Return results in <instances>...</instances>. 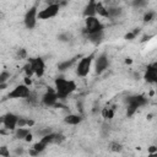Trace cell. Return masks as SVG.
<instances>
[{"mask_svg": "<svg viewBox=\"0 0 157 157\" xmlns=\"http://www.w3.org/2000/svg\"><path fill=\"white\" fill-rule=\"evenodd\" d=\"M77 88V85L74 80H67L64 76H58L54 80V91L60 99H66L69 96H71Z\"/></svg>", "mask_w": 157, "mask_h": 157, "instance_id": "obj_1", "label": "cell"}, {"mask_svg": "<svg viewBox=\"0 0 157 157\" xmlns=\"http://www.w3.org/2000/svg\"><path fill=\"white\" fill-rule=\"evenodd\" d=\"M94 58H96V52H92V53L86 54V55L80 58V60L76 64V75L78 77L88 76V74H90V71L92 69Z\"/></svg>", "mask_w": 157, "mask_h": 157, "instance_id": "obj_2", "label": "cell"}, {"mask_svg": "<svg viewBox=\"0 0 157 157\" xmlns=\"http://www.w3.org/2000/svg\"><path fill=\"white\" fill-rule=\"evenodd\" d=\"M125 102H126V117H132L139 108L147 104L148 98L144 94H134V96H129L125 99Z\"/></svg>", "mask_w": 157, "mask_h": 157, "instance_id": "obj_3", "label": "cell"}, {"mask_svg": "<svg viewBox=\"0 0 157 157\" xmlns=\"http://www.w3.org/2000/svg\"><path fill=\"white\" fill-rule=\"evenodd\" d=\"M104 31V25L102 23V21L97 17H86L85 18V27H83V33L86 36L88 34H93L97 32H102Z\"/></svg>", "mask_w": 157, "mask_h": 157, "instance_id": "obj_4", "label": "cell"}, {"mask_svg": "<svg viewBox=\"0 0 157 157\" xmlns=\"http://www.w3.org/2000/svg\"><path fill=\"white\" fill-rule=\"evenodd\" d=\"M38 4L36 2L34 5H32L23 16V25L27 29H33L37 26V21H38Z\"/></svg>", "mask_w": 157, "mask_h": 157, "instance_id": "obj_5", "label": "cell"}, {"mask_svg": "<svg viewBox=\"0 0 157 157\" xmlns=\"http://www.w3.org/2000/svg\"><path fill=\"white\" fill-rule=\"evenodd\" d=\"M60 11V4L58 1L49 2L44 9L38 11V20H50L58 16Z\"/></svg>", "mask_w": 157, "mask_h": 157, "instance_id": "obj_6", "label": "cell"}, {"mask_svg": "<svg viewBox=\"0 0 157 157\" xmlns=\"http://www.w3.org/2000/svg\"><path fill=\"white\" fill-rule=\"evenodd\" d=\"M31 93H32L31 87H27L26 85L21 83V85H17L15 88H12L7 93V98L9 99H26L29 97Z\"/></svg>", "mask_w": 157, "mask_h": 157, "instance_id": "obj_7", "label": "cell"}, {"mask_svg": "<svg viewBox=\"0 0 157 157\" xmlns=\"http://www.w3.org/2000/svg\"><path fill=\"white\" fill-rule=\"evenodd\" d=\"M33 75H36L37 77H43L45 74V61L42 56H34V58H28V61Z\"/></svg>", "mask_w": 157, "mask_h": 157, "instance_id": "obj_8", "label": "cell"}, {"mask_svg": "<svg viewBox=\"0 0 157 157\" xmlns=\"http://www.w3.org/2000/svg\"><path fill=\"white\" fill-rule=\"evenodd\" d=\"M93 65H94V72L97 75H102L108 67H109V58L105 52L98 54L96 58H94V61H93Z\"/></svg>", "mask_w": 157, "mask_h": 157, "instance_id": "obj_9", "label": "cell"}, {"mask_svg": "<svg viewBox=\"0 0 157 157\" xmlns=\"http://www.w3.org/2000/svg\"><path fill=\"white\" fill-rule=\"evenodd\" d=\"M40 102L45 107H55L59 102V98L54 91V88H48L43 94H42V98H40Z\"/></svg>", "mask_w": 157, "mask_h": 157, "instance_id": "obj_10", "label": "cell"}, {"mask_svg": "<svg viewBox=\"0 0 157 157\" xmlns=\"http://www.w3.org/2000/svg\"><path fill=\"white\" fill-rule=\"evenodd\" d=\"M17 120L18 115L12 112H9L2 115V126L9 131H15L17 128Z\"/></svg>", "mask_w": 157, "mask_h": 157, "instance_id": "obj_11", "label": "cell"}, {"mask_svg": "<svg viewBox=\"0 0 157 157\" xmlns=\"http://www.w3.org/2000/svg\"><path fill=\"white\" fill-rule=\"evenodd\" d=\"M144 78L147 83H151V85H155L157 82V64L156 63L147 65L145 74H144Z\"/></svg>", "mask_w": 157, "mask_h": 157, "instance_id": "obj_12", "label": "cell"}, {"mask_svg": "<svg viewBox=\"0 0 157 157\" xmlns=\"http://www.w3.org/2000/svg\"><path fill=\"white\" fill-rule=\"evenodd\" d=\"M82 120H83L82 114H74V113H70V114H67V115L64 117V123H65L66 125H72V126L81 124Z\"/></svg>", "mask_w": 157, "mask_h": 157, "instance_id": "obj_13", "label": "cell"}, {"mask_svg": "<svg viewBox=\"0 0 157 157\" xmlns=\"http://www.w3.org/2000/svg\"><path fill=\"white\" fill-rule=\"evenodd\" d=\"M96 2L97 1L91 0V1H88L86 4V6H85V9L82 11V15H83L85 18L86 17H93V16H96Z\"/></svg>", "mask_w": 157, "mask_h": 157, "instance_id": "obj_14", "label": "cell"}, {"mask_svg": "<svg viewBox=\"0 0 157 157\" xmlns=\"http://www.w3.org/2000/svg\"><path fill=\"white\" fill-rule=\"evenodd\" d=\"M96 16L97 17L108 18V7L102 1H97L96 2Z\"/></svg>", "mask_w": 157, "mask_h": 157, "instance_id": "obj_15", "label": "cell"}, {"mask_svg": "<svg viewBox=\"0 0 157 157\" xmlns=\"http://www.w3.org/2000/svg\"><path fill=\"white\" fill-rule=\"evenodd\" d=\"M86 37H87V39H88L91 43H93L94 45H98V44L102 43V40H103V38H104V31L97 32V33H93V34H88V36H86Z\"/></svg>", "mask_w": 157, "mask_h": 157, "instance_id": "obj_16", "label": "cell"}, {"mask_svg": "<svg viewBox=\"0 0 157 157\" xmlns=\"http://www.w3.org/2000/svg\"><path fill=\"white\" fill-rule=\"evenodd\" d=\"M121 15H123V9L121 7H118V6L108 7V18L115 20V18H119Z\"/></svg>", "mask_w": 157, "mask_h": 157, "instance_id": "obj_17", "label": "cell"}, {"mask_svg": "<svg viewBox=\"0 0 157 157\" xmlns=\"http://www.w3.org/2000/svg\"><path fill=\"white\" fill-rule=\"evenodd\" d=\"M13 134H15V137L17 140H25L26 136L28 134H31V128H16Z\"/></svg>", "mask_w": 157, "mask_h": 157, "instance_id": "obj_18", "label": "cell"}, {"mask_svg": "<svg viewBox=\"0 0 157 157\" xmlns=\"http://www.w3.org/2000/svg\"><path fill=\"white\" fill-rule=\"evenodd\" d=\"M76 59H77V56L71 58V59H67V60H64V61H60V63L58 64V70H59V71H65V70L70 69V67L75 64Z\"/></svg>", "mask_w": 157, "mask_h": 157, "instance_id": "obj_19", "label": "cell"}, {"mask_svg": "<svg viewBox=\"0 0 157 157\" xmlns=\"http://www.w3.org/2000/svg\"><path fill=\"white\" fill-rule=\"evenodd\" d=\"M101 115L105 120H112L114 118V115H115V109L114 108H110V107H104L101 110Z\"/></svg>", "mask_w": 157, "mask_h": 157, "instance_id": "obj_20", "label": "cell"}, {"mask_svg": "<svg viewBox=\"0 0 157 157\" xmlns=\"http://www.w3.org/2000/svg\"><path fill=\"white\" fill-rule=\"evenodd\" d=\"M108 150L110 152H114V153H118V152H121L123 151V145L118 141H112L108 146Z\"/></svg>", "mask_w": 157, "mask_h": 157, "instance_id": "obj_21", "label": "cell"}, {"mask_svg": "<svg viewBox=\"0 0 157 157\" xmlns=\"http://www.w3.org/2000/svg\"><path fill=\"white\" fill-rule=\"evenodd\" d=\"M155 18H156V11H153V10H147L142 16V21L145 23H148V22L153 21Z\"/></svg>", "mask_w": 157, "mask_h": 157, "instance_id": "obj_22", "label": "cell"}, {"mask_svg": "<svg viewBox=\"0 0 157 157\" xmlns=\"http://www.w3.org/2000/svg\"><path fill=\"white\" fill-rule=\"evenodd\" d=\"M10 77H11L10 71H7V70H2V71L0 72V85H2V83H7V81H9Z\"/></svg>", "mask_w": 157, "mask_h": 157, "instance_id": "obj_23", "label": "cell"}, {"mask_svg": "<svg viewBox=\"0 0 157 157\" xmlns=\"http://www.w3.org/2000/svg\"><path fill=\"white\" fill-rule=\"evenodd\" d=\"M139 33H140V28H135V29H132L131 32H128V33L124 36V38L128 39V40H132V39H135V38L137 37Z\"/></svg>", "mask_w": 157, "mask_h": 157, "instance_id": "obj_24", "label": "cell"}, {"mask_svg": "<svg viewBox=\"0 0 157 157\" xmlns=\"http://www.w3.org/2000/svg\"><path fill=\"white\" fill-rule=\"evenodd\" d=\"M0 157H11V152L7 145H0Z\"/></svg>", "mask_w": 157, "mask_h": 157, "instance_id": "obj_25", "label": "cell"}, {"mask_svg": "<svg viewBox=\"0 0 157 157\" xmlns=\"http://www.w3.org/2000/svg\"><path fill=\"white\" fill-rule=\"evenodd\" d=\"M22 70H23L25 76H27V77H32V76H33V71H32V67H31L29 63H26V64L23 65Z\"/></svg>", "mask_w": 157, "mask_h": 157, "instance_id": "obj_26", "label": "cell"}, {"mask_svg": "<svg viewBox=\"0 0 157 157\" xmlns=\"http://www.w3.org/2000/svg\"><path fill=\"white\" fill-rule=\"evenodd\" d=\"M32 147H33V148H34V150H36L38 153H42V152H43V151H44V150H45L48 146H45V145H44L43 142H40V141H37V142H36V144H34Z\"/></svg>", "mask_w": 157, "mask_h": 157, "instance_id": "obj_27", "label": "cell"}, {"mask_svg": "<svg viewBox=\"0 0 157 157\" xmlns=\"http://www.w3.org/2000/svg\"><path fill=\"white\" fill-rule=\"evenodd\" d=\"M16 56H17V59H28V54H27V50L25 49V48H20L18 50H17V53H16Z\"/></svg>", "mask_w": 157, "mask_h": 157, "instance_id": "obj_28", "label": "cell"}, {"mask_svg": "<svg viewBox=\"0 0 157 157\" xmlns=\"http://www.w3.org/2000/svg\"><path fill=\"white\" fill-rule=\"evenodd\" d=\"M50 132H53V129L52 128H43V129H40V130L37 131V135L39 137H43V136H45V135H48Z\"/></svg>", "mask_w": 157, "mask_h": 157, "instance_id": "obj_29", "label": "cell"}, {"mask_svg": "<svg viewBox=\"0 0 157 157\" xmlns=\"http://www.w3.org/2000/svg\"><path fill=\"white\" fill-rule=\"evenodd\" d=\"M26 124H27V118H25V117H18L17 128H27Z\"/></svg>", "mask_w": 157, "mask_h": 157, "instance_id": "obj_30", "label": "cell"}, {"mask_svg": "<svg viewBox=\"0 0 157 157\" xmlns=\"http://www.w3.org/2000/svg\"><path fill=\"white\" fill-rule=\"evenodd\" d=\"M70 37H71V36H70L67 32H65V33L59 34V37H58V38H59V40H60V42H69V40H70Z\"/></svg>", "mask_w": 157, "mask_h": 157, "instance_id": "obj_31", "label": "cell"}, {"mask_svg": "<svg viewBox=\"0 0 157 157\" xmlns=\"http://www.w3.org/2000/svg\"><path fill=\"white\" fill-rule=\"evenodd\" d=\"M146 4H147V2L144 1V0H142V1H141V0H137V1H134V2H132V6H135V7H141V6H145Z\"/></svg>", "mask_w": 157, "mask_h": 157, "instance_id": "obj_32", "label": "cell"}, {"mask_svg": "<svg viewBox=\"0 0 157 157\" xmlns=\"http://www.w3.org/2000/svg\"><path fill=\"white\" fill-rule=\"evenodd\" d=\"M25 82H23V85H26L27 87H31L32 86V83H33V80H32V77H27V76H25V80H23Z\"/></svg>", "mask_w": 157, "mask_h": 157, "instance_id": "obj_33", "label": "cell"}, {"mask_svg": "<svg viewBox=\"0 0 157 157\" xmlns=\"http://www.w3.org/2000/svg\"><path fill=\"white\" fill-rule=\"evenodd\" d=\"M28 153H29V156H31V157H37V156H39V153H38L33 147H29Z\"/></svg>", "mask_w": 157, "mask_h": 157, "instance_id": "obj_34", "label": "cell"}, {"mask_svg": "<svg viewBox=\"0 0 157 157\" xmlns=\"http://www.w3.org/2000/svg\"><path fill=\"white\" fill-rule=\"evenodd\" d=\"M36 125V121L33 120V119H31V118H27V124H26V126L27 128H33Z\"/></svg>", "mask_w": 157, "mask_h": 157, "instance_id": "obj_35", "label": "cell"}, {"mask_svg": "<svg viewBox=\"0 0 157 157\" xmlns=\"http://www.w3.org/2000/svg\"><path fill=\"white\" fill-rule=\"evenodd\" d=\"M147 152H148V153H155V152H157V146L151 145L150 147H147Z\"/></svg>", "mask_w": 157, "mask_h": 157, "instance_id": "obj_36", "label": "cell"}, {"mask_svg": "<svg viewBox=\"0 0 157 157\" xmlns=\"http://www.w3.org/2000/svg\"><path fill=\"white\" fill-rule=\"evenodd\" d=\"M23 152H25V150H23L22 147H20V148L17 147V148L15 150V153H16V156H22V155H23Z\"/></svg>", "mask_w": 157, "mask_h": 157, "instance_id": "obj_37", "label": "cell"}, {"mask_svg": "<svg viewBox=\"0 0 157 157\" xmlns=\"http://www.w3.org/2000/svg\"><path fill=\"white\" fill-rule=\"evenodd\" d=\"M32 140H33V134L31 132V134H28V135L26 136V139H25V141H26V142H31Z\"/></svg>", "mask_w": 157, "mask_h": 157, "instance_id": "obj_38", "label": "cell"}, {"mask_svg": "<svg viewBox=\"0 0 157 157\" xmlns=\"http://www.w3.org/2000/svg\"><path fill=\"white\" fill-rule=\"evenodd\" d=\"M131 63H132V59H131V58H126V59H125V64H128V65H130Z\"/></svg>", "mask_w": 157, "mask_h": 157, "instance_id": "obj_39", "label": "cell"}, {"mask_svg": "<svg viewBox=\"0 0 157 157\" xmlns=\"http://www.w3.org/2000/svg\"><path fill=\"white\" fill-rule=\"evenodd\" d=\"M150 38H152V37H151V36H145V37L141 39V42H146V40H148Z\"/></svg>", "mask_w": 157, "mask_h": 157, "instance_id": "obj_40", "label": "cell"}, {"mask_svg": "<svg viewBox=\"0 0 157 157\" xmlns=\"http://www.w3.org/2000/svg\"><path fill=\"white\" fill-rule=\"evenodd\" d=\"M7 87V83H2V85H0V91H2V90H5Z\"/></svg>", "mask_w": 157, "mask_h": 157, "instance_id": "obj_41", "label": "cell"}, {"mask_svg": "<svg viewBox=\"0 0 157 157\" xmlns=\"http://www.w3.org/2000/svg\"><path fill=\"white\" fill-rule=\"evenodd\" d=\"M147 157H157V152H155V153H148Z\"/></svg>", "mask_w": 157, "mask_h": 157, "instance_id": "obj_42", "label": "cell"}, {"mask_svg": "<svg viewBox=\"0 0 157 157\" xmlns=\"http://www.w3.org/2000/svg\"><path fill=\"white\" fill-rule=\"evenodd\" d=\"M1 126H2V115L0 117V128H1Z\"/></svg>", "mask_w": 157, "mask_h": 157, "instance_id": "obj_43", "label": "cell"}, {"mask_svg": "<svg viewBox=\"0 0 157 157\" xmlns=\"http://www.w3.org/2000/svg\"><path fill=\"white\" fill-rule=\"evenodd\" d=\"M0 17H1V13H0Z\"/></svg>", "mask_w": 157, "mask_h": 157, "instance_id": "obj_44", "label": "cell"}]
</instances>
